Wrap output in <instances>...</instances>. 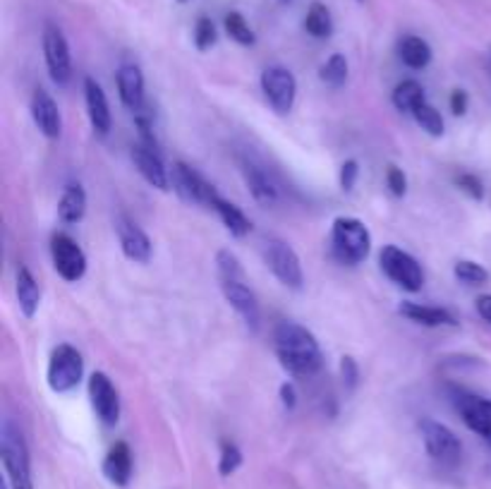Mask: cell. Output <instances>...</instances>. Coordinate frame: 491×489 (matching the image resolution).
Listing matches in <instances>:
<instances>
[{
    "mask_svg": "<svg viewBox=\"0 0 491 489\" xmlns=\"http://www.w3.org/2000/svg\"><path fill=\"white\" fill-rule=\"evenodd\" d=\"M44 58L53 85L67 87L72 79V56L70 44L65 39L60 26L46 25L44 29Z\"/></svg>",
    "mask_w": 491,
    "mask_h": 489,
    "instance_id": "4fadbf2b",
    "label": "cell"
},
{
    "mask_svg": "<svg viewBox=\"0 0 491 489\" xmlns=\"http://www.w3.org/2000/svg\"><path fill=\"white\" fill-rule=\"evenodd\" d=\"M348 58L343 56V53H333L326 63L319 70V79H322L323 85L329 87V89H341L348 82Z\"/></svg>",
    "mask_w": 491,
    "mask_h": 489,
    "instance_id": "f1b7e54d",
    "label": "cell"
},
{
    "mask_svg": "<svg viewBox=\"0 0 491 489\" xmlns=\"http://www.w3.org/2000/svg\"><path fill=\"white\" fill-rule=\"evenodd\" d=\"M15 295H17L20 312L25 314L26 320H32L41 307V286L26 267H20L17 274H15Z\"/></svg>",
    "mask_w": 491,
    "mask_h": 489,
    "instance_id": "603a6c76",
    "label": "cell"
},
{
    "mask_svg": "<svg viewBox=\"0 0 491 489\" xmlns=\"http://www.w3.org/2000/svg\"><path fill=\"white\" fill-rule=\"evenodd\" d=\"M178 3H188V0H178Z\"/></svg>",
    "mask_w": 491,
    "mask_h": 489,
    "instance_id": "7bdbcfd3",
    "label": "cell"
},
{
    "mask_svg": "<svg viewBox=\"0 0 491 489\" xmlns=\"http://www.w3.org/2000/svg\"><path fill=\"white\" fill-rule=\"evenodd\" d=\"M0 461L10 489H34L32 456L22 430L13 420H3L0 427Z\"/></svg>",
    "mask_w": 491,
    "mask_h": 489,
    "instance_id": "3957f363",
    "label": "cell"
},
{
    "mask_svg": "<svg viewBox=\"0 0 491 489\" xmlns=\"http://www.w3.org/2000/svg\"><path fill=\"white\" fill-rule=\"evenodd\" d=\"M116 85H118V97H120L125 108L132 113L142 111L147 92H144V75L142 70H139V66H135V63H125V66L118 67Z\"/></svg>",
    "mask_w": 491,
    "mask_h": 489,
    "instance_id": "ffe728a7",
    "label": "cell"
},
{
    "mask_svg": "<svg viewBox=\"0 0 491 489\" xmlns=\"http://www.w3.org/2000/svg\"><path fill=\"white\" fill-rule=\"evenodd\" d=\"M341 379H343V386H345L348 392H355L357 384H360V365H357L355 358L343 355L341 358Z\"/></svg>",
    "mask_w": 491,
    "mask_h": 489,
    "instance_id": "8d00e7d4",
    "label": "cell"
},
{
    "mask_svg": "<svg viewBox=\"0 0 491 489\" xmlns=\"http://www.w3.org/2000/svg\"><path fill=\"white\" fill-rule=\"evenodd\" d=\"M331 250L341 264L357 267L372 252V233L355 216H338L331 223Z\"/></svg>",
    "mask_w": 491,
    "mask_h": 489,
    "instance_id": "277c9868",
    "label": "cell"
},
{
    "mask_svg": "<svg viewBox=\"0 0 491 489\" xmlns=\"http://www.w3.org/2000/svg\"><path fill=\"white\" fill-rule=\"evenodd\" d=\"M216 271H219L220 293H223L228 305L233 307L252 331H257L259 320H261L259 301L252 286L247 283L245 269H242L240 260L230 250H219L216 252Z\"/></svg>",
    "mask_w": 491,
    "mask_h": 489,
    "instance_id": "7a4b0ae2",
    "label": "cell"
},
{
    "mask_svg": "<svg viewBox=\"0 0 491 489\" xmlns=\"http://www.w3.org/2000/svg\"><path fill=\"white\" fill-rule=\"evenodd\" d=\"M475 307H477V314L486 324H491V293L479 295L477 301H475Z\"/></svg>",
    "mask_w": 491,
    "mask_h": 489,
    "instance_id": "60d3db41",
    "label": "cell"
},
{
    "mask_svg": "<svg viewBox=\"0 0 491 489\" xmlns=\"http://www.w3.org/2000/svg\"><path fill=\"white\" fill-rule=\"evenodd\" d=\"M29 113L36 125V130L44 135L46 139H58L63 135V113H60L58 104L46 89H36L29 101Z\"/></svg>",
    "mask_w": 491,
    "mask_h": 489,
    "instance_id": "e0dca14e",
    "label": "cell"
},
{
    "mask_svg": "<svg viewBox=\"0 0 491 489\" xmlns=\"http://www.w3.org/2000/svg\"><path fill=\"white\" fill-rule=\"evenodd\" d=\"M379 264H382L384 274L407 293H417L425 286V271H422L420 261L398 245H386L379 255Z\"/></svg>",
    "mask_w": 491,
    "mask_h": 489,
    "instance_id": "9c48e42d",
    "label": "cell"
},
{
    "mask_svg": "<svg viewBox=\"0 0 491 489\" xmlns=\"http://www.w3.org/2000/svg\"><path fill=\"white\" fill-rule=\"evenodd\" d=\"M211 209L216 211V216L220 219V223L226 226V230L233 235V238H245V235H250V230H252V221L247 219L245 211L240 209V207H235L233 202L223 199V197H219V199H216Z\"/></svg>",
    "mask_w": 491,
    "mask_h": 489,
    "instance_id": "d4e9b609",
    "label": "cell"
},
{
    "mask_svg": "<svg viewBox=\"0 0 491 489\" xmlns=\"http://www.w3.org/2000/svg\"><path fill=\"white\" fill-rule=\"evenodd\" d=\"M219 41V32H216V25L209 17H199L197 25H194V46L197 51H209L211 46H216Z\"/></svg>",
    "mask_w": 491,
    "mask_h": 489,
    "instance_id": "836d02e7",
    "label": "cell"
},
{
    "mask_svg": "<svg viewBox=\"0 0 491 489\" xmlns=\"http://www.w3.org/2000/svg\"><path fill=\"white\" fill-rule=\"evenodd\" d=\"M85 377V358L70 343H60L51 351L48 358V370H46V382L51 386L53 393H70L77 389L79 382Z\"/></svg>",
    "mask_w": 491,
    "mask_h": 489,
    "instance_id": "5b68a950",
    "label": "cell"
},
{
    "mask_svg": "<svg viewBox=\"0 0 491 489\" xmlns=\"http://www.w3.org/2000/svg\"><path fill=\"white\" fill-rule=\"evenodd\" d=\"M132 470H135V461H132V449L128 442H116L108 449L104 458V475L110 484L116 487H128L132 480Z\"/></svg>",
    "mask_w": 491,
    "mask_h": 489,
    "instance_id": "7402d4cb",
    "label": "cell"
},
{
    "mask_svg": "<svg viewBox=\"0 0 491 489\" xmlns=\"http://www.w3.org/2000/svg\"><path fill=\"white\" fill-rule=\"evenodd\" d=\"M398 314H403L405 320L414 321V324L429 326V329H439V326H451V329H455V326H458L455 314H453L451 310H446V307L422 305V302L405 301L398 307Z\"/></svg>",
    "mask_w": 491,
    "mask_h": 489,
    "instance_id": "44dd1931",
    "label": "cell"
},
{
    "mask_svg": "<svg viewBox=\"0 0 491 489\" xmlns=\"http://www.w3.org/2000/svg\"><path fill=\"white\" fill-rule=\"evenodd\" d=\"M425 101H427V94H425V87L417 79H403L391 92V104L401 113H413Z\"/></svg>",
    "mask_w": 491,
    "mask_h": 489,
    "instance_id": "4316f807",
    "label": "cell"
},
{
    "mask_svg": "<svg viewBox=\"0 0 491 489\" xmlns=\"http://www.w3.org/2000/svg\"><path fill=\"white\" fill-rule=\"evenodd\" d=\"M89 401L97 413L98 423L104 427H116L120 423V393L106 372H94L89 377Z\"/></svg>",
    "mask_w": 491,
    "mask_h": 489,
    "instance_id": "5bb4252c",
    "label": "cell"
},
{
    "mask_svg": "<svg viewBox=\"0 0 491 489\" xmlns=\"http://www.w3.org/2000/svg\"><path fill=\"white\" fill-rule=\"evenodd\" d=\"M132 163H135V168L139 170V176H142L151 188L161 189V192H169L170 170L166 168V163L161 161L159 151L147 147V144L137 142L135 147H132Z\"/></svg>",
    "mask_w": 491,
    "mask_h": 489,
    "instance_id": "ac0fdd59",
    "label": "cell"
},
{
    "mask_svg": "<svg viewBox=\"0 0 491 489\" xmlns=\"http://www.w3.org/2000/svg\"><path fill=\"white\" fill-rule=\"evenodd\" d=\"M85 106H87V117L94 135L98 138H108L110 127H113V113H110L108 97H106L104 87L98 85L94 77H85Z\"/></svg>",
    "mask_w": 491,
    "mask_h": 489,
    "instance_id": "2e32d148",
    "label": "cell"
},
{
    "mask_svg": "<svg viewBox=\"0 0 491 489\" xmlns=\"http://www.w3.org/2000/svg\"><path fill=\"white\" fill-rule=\"evenodd\" d=\"M420 434L425 442L429 458L441 468H455L463 461V443L455 437V432L436 420H422Z\"/></svg>",
    "mask_w": 491,
    "mask_h": 489,
    "instance_id": "52a82bcc",
    "label": "cell"
},
{
    "mask_svg": "<svg viewBox=\"0 0 491 489\" xmlns=\"http://www.w3.org/2000/svg\"><path fill=\"white\" fill-rule=\"evenodd\" d=\"M261 255H264L266 267L278 279V283L291 290H302L304 288V271L302 261L298 252L281 238H266L261 245Z\"/></svg>",
    "mask_w": 491,
    "mask_h": 489,
    "instance_id": "8992f818",
    "label": "cell"
},
{
    "mask_svg": "<svg viewBox=\"0 0 491 489\" xmlns=\"http://www.w3.org/2000/svg\"><path fill=\"white\" fill-rule=\"evenodd\" d=\"M51 261L56 274L67 283H77L87 274V255L77 240L67 233H53L51 238Z\"/></svg>",
    "mask_w": 491,
    "mask_h": 489,
    "instance_id": "7c38bea8",
    "label": "cell"
},
{
    "mask_svg": "<svg viewBox=\"0 0 491 489\" xmlns=\"http://www.w3.org/2000/svg\"><path fill=\"white\" fill-rule=\"evenodd\" d=\"M304 29L314 39H329L333 34V20H331L329 7L322 5V3H312L307 17H304Z\"/></svg>",
    "mask_w": 491,
    "mask_h": 489,
    "instance_id": "83f0119b",
    "label": "cell"
},
{
    "mask_svg": "<svg viewBox=\"0 0 491 489\" xmlns=\"http://www.w3.org/2000/svg\"><path fill=\"white\" fill-rule=\"evenodd\" d=\"M281 3H288V0H281Z\"/></svg>",
    "mask_w": 491,
    "mask_h": 489,
    "instance_id": "ee69618b",
    "label": "cell"
},
{
    "mask_svg": "<svg viewBox=\"0 0 491 489\" xmlns=\"http://www.w3.org/2000/svg\"><path fill=\"white\" fill-rule=\"evenodd\" d=\"M489 72H491V51H489Z\"/></svg>",
    "mask_w": 491,
    "mask_h": 489,
    "instance_id": "b9f144b4",
    "label": "cell"
},
{
    "mask_svg": "<svg viewBox=\"0 0 491 489\" xmlns=\"http://www.w3.org/2000/svg\"><path fill=\"white\" fill-rule=\"evenodd\" d=\"M357 178H360V163L355 158L343 161L341 170H338V183H341L343 192H353L357 185Z\"/></svg>",
    "mask_w": 491,
    "mask_h": 489,
    "instance_id": "74e56055",
    "label": "cell"
},
{
    "mask_svg": "<svg viewBox=\"0 0 491 489\" xmlns=\"http://www.w3.org/2000/svg\"><path fill=\"white\" fill-rule=\"evenodd\" d=\"M453 276L465 283V286H485L489 280V271H486L479 261L472 260H458L453 264Z\"/></svg>",
    "mask_w": 491,
    "mask_h": 489,
    "instance_id": "4dcf8cb0",
    "label": "cell"
},
{
    "mask_svg": "<svg viewBox=\"0 0 491 489\" xmlns=\"http://www.w3.org/2000/svg\"><path fill=\"white\" fill-rule=\"evenodd\" d=\"M448 106H451L453 116H465L467 106H470V97H467L465 89H453Z\"/></svg>",
    "mask_w": 491,
    "mask_h": 489,
    "instance_id": "f35d334b",
    "label": "cell"
},
{
    "mask_svg": "<svg viewBox=\"0 0 491 489\" xmlns=\"http://www.w3.org/2000/svg\"><path fill=\"white\" fill-rule=\"evenodd\" d=\"M453 183H455V188H458L460 192H465L475 202L485 199V185H482V180H479L475 173H458V176L453 178Z\"/></svg>",
    "mask_w": 491,
    "mask_h": 489,
    "instance_id": "e575fe53",
    "label": "cell"
},
{
    "mask_svg": "<svg viewBox=\"0 0 491 489\" xmlns=\"http://www.w3.org/2000/svg\"><path fill=\"white\" fill-rule=\"evenodd\" d=\"M116 233L120 250L129 261L135 264H149L151 255H154V245L151 238L144 233V229L137 221H132L128 214L116 216Z\"/></svg>",
    "mask_w": 491,
    "mask_h": 489,
    "instance_id": "9a60e30c",
    "label": "cell"
},
{
    "mask_svg": "<svg viewBox=\"0 0 491 489\" xmlns=\"http://www.w3.org/2000/svg\"><path fill=\"white\" fill-rule=\"evenodd\" d=\"M240 173H242V180H245L254 202L261 204V207H273V204L278 202L276 183H273L271 176H269L257 161H252V158H240Z\"/></svg>",
    "mask_w": 491,
    "mask_h": 489,
    "instance_id": "d6986e66",
    "label": "cell"
},
{
    "mask_svg": "<svg viewBox=\"0 0 491 489\" xmlns=\"http://www.w3.org/2000/svg\"><path fill=\"white\" fill-rule=\"evenodd\" d=\"M398 56H401L403 66H407L410 70H425V67L432 63L434 53L432 46L422 36H403L401 46H398Z\"/></svg>",
    "mask_w": 491,
    "mask_h": 489,
    "instance_id": "484cf974",
    "label": "cell"
},
{
    "mask_svg": "<svg viewBox=\"0 0 491 489\" xmlns=\"http://www.w3.org/2000/svg\"><path fill=\"white\" fill-rule=\"evenodd\" d=\"M451 403L463 418V423L470 427L475 434L491 443V398L477 396V393L453 386L451 389Z\"/></svg>",
    "mask_w": 491,
    "mask_h": 489,
    "instance_id": "8fae6325",
    "label": "cell"
},
{
    "mask_svg": "<svg viewBox=\"0 0 491 489\" xmlns=\"http://www.w3.org/2000/svg\"><path fill=\"white\" fill-rule=\"evenodd\" d=\"M386 188L388 192L394 197H405L407 192V176H405V170L398 168L395 163H391V166H386Z\"/></svg>",
    "mask_w": 491,
    "mask_h": 489,
    "instance_id": "d590c367",
    "label": "cell"
},
{
    "mask_svg": "<svg viewBox=\"0 0 491 489\" xmlns=\"http://www.w3.org/2000/svg\"><path fill=\"white\" fill-rule=\"evenodd\" d=\"M245 456L240 451L238 443L233 442H220V456H219V473L223 477H230L233 473H238L240 465H242Z\"/></svg>",
    "mask_w": 491,
    "mask_h": 489,
    "instance_id": "d6a6232c",
    "label": "cell"
},
{
    "mask_svg": "<svg viewBox=\"0 0 491 489\" xmlns=\"http://www.w3.org/2000/svg\"><path fill=\"white\" fill-rule=\"evenodd\" d=\"M223 26H226L228 36H230L235 44H240V46H254V44H257L252 26L247 25V20L240 13H228L226 20H223Z\"/></svg>",
    "mask_w": 491,
    "mask_h": 489,
    "instance_id": "1f68e13d",
    "label": "cell"
},
{
    "mask_svg": "<svg viewBox=\"0 0 491 489\" xmlns=\"http://www.w3.org/2000/svg\"><path fill=\"white\" fill-rule=\"evenodd\" d=\"M410 116H413V120L420 125L422 130L427 132L429 138H444V132H446L444 116H441V113L436 111L432 104H429V101H425V104L417 106V108H414Z\"/></svg>",
    "mask_w": 491,
    "mask_h": 489,
    "instance_id": "f546056e",
    "label": "cell"
},
{
    "mask_svg": "<svg viewBox=\"0 0 491 489\" xmlns=\"http://www.w3.org/2000/svg\"><path fill=\"white\" fill-rule=\"evenodd\" d=\"M87 214V192L79 183L65 185L63 195L58 202V219L65 226H75L85 219Z\"/></svg>",
    "mask_w": 491,
    "mask_h": 489,
    "instance_id": "cb8c5ba5",
    "label": "cell"
},
{
    "mask_svg": "<svg viewBox=\"0 0 491 489\" xmlns=\"http://www.w3.org/2000/svg\"><path fill=\"white\" fill-rule=\"evenodd\" d=\"M170 188L182 202L188 204H199V207H214L219 199V189L209 183L207 178L201 176L199 170H194L185 161H175L170 168Z\"/></svg>",
    "mask_w": 491,
    "mask_h": 489,
    "instance_id": "ba28073f",
    "label": "cell"
},
{
    "mask_svg": "<svg viewBox=\"0 0 491 489\" xmlns=\"http://www.w3.org/2000/svg\"><path fill=\"white\" fill-rule=\"evenodd\" d=\"M261 92L278 116H288L298 98V79L288 67L271 66L261 72Z\"/></svg>",
    "mask_w": 491,
    "mask_h": 489,
    "instance_id": "30bf717a",
    "label": "cell"
},
{
    "mask_svg": "<svg viewBox=\"0 0 491 489\" xmlns=\"http://www.w3.org/2000/svg\"><path fill=\"white\" fill-rule=\"evenodd\" d=\"M273 351L281 367L292 377H314L323 367V352L317 336L298 321H281L276 326Z\"/></svg>",
    "mask_w": 491,
    "mask_h": 489,
    "instance_id": "6da1fadb",
    "label": "cell"
},
{
    "mask_svg": "<svg viewBox=\"0 0 491 489\" xmlns=\"http://www.w3.org/2000/svg\"><path fill=\"white\" fill-rule=\"evenodd\" d=\"M278 396H281V403H283L285 411H295V405H298V392H295L292 382H283L281 389H278Z\"/></svg>",
    "mask_w": 491,
    "mask_h": 489,
    "instance_id": "ab89813d",
    "label": "cell"
}]
</instances>
